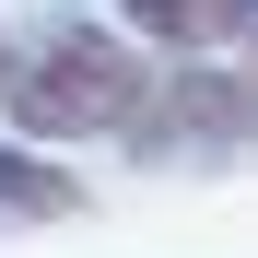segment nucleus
Returning <instances> with one entry per match:
<instances>
[{"label":"nucleus","mask_w":258,"mask_h":258,"mask_svg":"<svg viewBox=\"0 0 258 258\" xmlns=\"http://www.w3.org/2000/svg\"><path fill=\"white\" fill-rule=\"evenodd\" d=\"M153 106V71L117 47V35H59L35 71H12V117L35 141H82V129H129Z\"/></svg>","instance_id":"1"},{"label":"nucleus","mask_w":258,"mask_h":258,"mask_svg":"<svg viewBox=\"0 0 258 258\" xmlns=\"http://www.w3.org/2000/svg\"><path fill=\"white\" fill-rule=\"evenodd\" d=\"M0 211H35V223H59V211H82V188L59 176V164H24V153H0Z\"/></svg>","instance_id":"2"},{"label":"nucleus","mask_w":258,"mask_h":258,"mask_svg":"<svg viewBox=\"0 0 258 258\" xmlns=\"http://www.w3.org/2000/svg\"><path fill=\"white\" fill-rule=\"evenodd\" d=\"M129 12H153L164 35H200V24H211V0H129Z\"/></svg>","instance_id":"3"},{"label":"nucleus","mask_w":258,"mask_h":258,"mask_svg":"<svg viewBox=\"0 0 258 258\" xmlns=\"http://www.w3.org/2000/svg\"><path fill=\"white\" fill-rule=\"evenodd\" d=\"M235 24H246V35H258V0H246V12H235Z\"/></svg>","instance_id":"4"}]
</instances>
